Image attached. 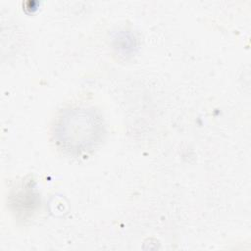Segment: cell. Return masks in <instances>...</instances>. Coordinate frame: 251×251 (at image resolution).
<instances>
[{
	"label": "cell",
	"instance_id": "6da1fadb",
	"mask_svg": "<svg viewBox=\"0 0 251 251\" xmlns=\"http://www.w3.org/2000/svg\"><path fill=\"white\" fill-rule=\"evenodd\" d=\"M58 145L70 154H81L94 148L102 139L101 116L91 108L76 107L65 111L55 125Z\"/></svg>",
	"mask_w": 251,
	"mask_h": 251
}]
</instances>
